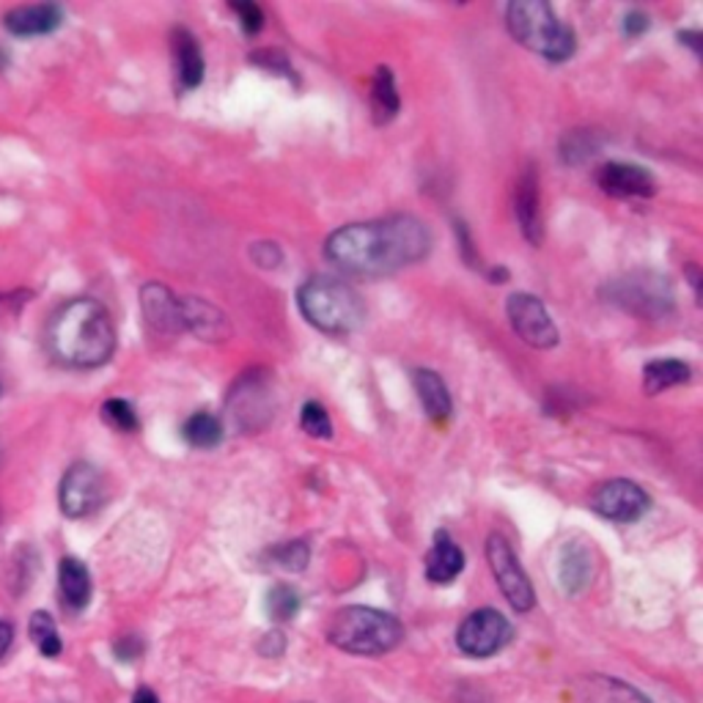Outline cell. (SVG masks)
I'll return each mask as SVG.
<instances>
[{
  "label": "cell",
  "instance_id": "cell-15",
  "mask_svg": "<svg viewBox=\"0 0 703 703\" xmlns=\"http://www.w3.org/2000/svg\"><path fill=\"white\" fill-rule=\"evenodd\" d=\"M61 22H64V11L55 3L14 6L3 14L6 31L14 33V37H44V33H53L55 28H61Z\"/></svg>",
  "mask_w": 703,
  "mask_h": 703
},
{
  "label": "cell",
  "instance_id": "cell-13",
  "mask_svg": "<svg viewBox=\"0 0 703 703\" xmlns=\"http://www.w3.org/2000/svg\"><path fill=\"white\" fill-rule=\"evenodd\" d=\"M597 182L610 198H621V201H630V198H651L657 193L654 176L645 168H640V165L630 163L602 165L597 174Z\"/></svg>",
  "mask_w": 703,
  "mask_h": 703
},
{
  "label": "cell",
  "instance_id": "cell-7",
  "mask_svg": "<svg viewBox=\"0 0 703 703\" xmlns=\"http://www.w3.org/2000/svg\"><path fill=\"white\" fill-rule=\"evenodd\" d=\"M514 638V627L500 610L482 608L473 610L456 630V645L462 654L473 660H487V657L500 654Z\"/></svg>",
  "mask_w": 703,
  "mask_h": 703
},
{
  "label": "cell",
  "instance_id": "cell-16",
  "mask_svg": "<svg viewBox=\"0 0 703 703\" xmlns=\"http://www.w3.org/2000/svg\"><path fill=\"white\" fill-rule=\"evenodd\" d=\"M514 209H517L519 228L523 237L530 245L539 248L545 239V223H541V201H539V179H536V168L530 165L523 176H519L517 196H514Z\"/></svg>",
  "mask_w": 703,
  "mask_h": 703
},
{
  "label": "cell",
  "instance_id": "cell-37",
  "mask_svg": "<svg viewBox=\"0 0 703 703\" xmlns=\"http://www.w3.org/2000/svg\"><path fill=\"white\" fill-rule=\"evenodd\" d=\"M143 651V645H141V640L138 638H122L116 643V654L122 657V660H135V657H138Z\"/></svg>",
  "mask_w": 703,
  "mask_h": 703
},
{
  "label": "cell",
  "instance_id": "cell-11",
  "mask_svg": "<svg viewBox=\"0 0 703 703\" xmlns=\"http://www.w3.org/2000/svg\"><path fill=\"white\" fill-rule=\"evenodd\" d=\"M651 506V497L630 482V478H613L604 482L591 497V508L604 519L613 523H634L643 517Z\"/></svg>",
  "mask_w": 703,
  "mask_h": 703
},
{
  "label": "cell",
  "instance_id": "cell-20",
  "mask_svg": "<svg viewBox=\"0 0 703 703\" xmlns=\"http://www.w3.org/2000/svg\"><path fill=\"white\" fill-rule=\"evenodd\" d=\"M413 385H415V391H418V399H421V404H423V410H426L428 418L437 421V423L451 418V410H454V404H451V393H448V387H445L443 376H440L437 371L415 369L413 371Z\"/></svg>",
  "mask_w": 703,
  "mask_h": 703
},
{
  "label": "cell",
  "instance_id": "cell-31",
  "mask_svg": "<svg viewBox=\"0 0 703 703\" xmlns=\"http://www.w3.org/2000/svg\"><path fill=\"white\" fill-rule=\"evenodd\" d=\"M270 558L281 566V569L302 571L308 566V558H311V550H308L306 541H289V545L272 547Z\"/></svg>",
  "mask_w": 703,
  "mask_h": 703
},
{
  "label": "cell",
  "instance_id": "cell-38",
  "mask_svg": "<svg viewBox=\"0 0 703 703\" xmlns=\"http://www.w3.org/2000/svg\"><path fill=\"white\" fill-rule=\"evenodd\" d=\"M11 640H14V630H11V624L0 621V660H3L6 651H9Z\"/></svg>",
  "mask_w": 703,
  "mask_h": 703
},
{
  "label": "cell",
  "instance_id": "cell-24",
  "mask_svg": "<svg viewBox=\"0 0 703 703\" xmlns=\"http://www.w3.org/2000/svg\"><path fill=\"white\" fill-rule=\"evenodd\" d=\"M182 437L193 448H215V445L223 443V423L211 413H196L182 426Z\"/></svg>",
  "mask_w": 703,
  "mask_h": 703
},
{
  "label": "cell",
  "instance_id": "cell-2",
  "mask_svg": "<svg viewBox=\"0 0 703 703\" xmlns=\"http://www.w3.org/2000/svg\"><path fill=\"white\" fill-rule=\"evenodd\" d=\"M48 347L59 363L72 369L105 365L116 350V330L105 306L91 297L66 302L50 322Z\"/></svg>",
  "mask_w": 703,
  "mask_h": 703
},
{
  "label": "cell",
  "instance_id": "cell-8",
  "mask_svg": "<svg viewBox=\"0 0 703 703\" xmlns=\"http://www.w3.org/2000/svg\"><path fill=\"white\" fill-rule=\"evenodd\" d=\"M487 558L489 566H493V575L500 586L503 597L508 599L517 613H528V610L536 608V591L530 577L525 575L523 566H519L517 556H514L511 545L503 539L500 534H493L487 541Z\"/></svg>",
  "mask_w": 703,
  "mask_h": 703
},
{
  "label": "cell",
  "instance_id": "cell-14",
  "mask_svg": "<svg viewBox=\"0 0 703 703\" xmlns=\"http://www.w3.org/2000/svg\"><path fill=\"white\" fill-rule=\"evenodd\" d=\"M182 319H185V330L196 333L201 341H209V344L231 339V322H228L226 313L201 297L182 300Z\"/></svg>",
  "mask_w": 703,
  "mask_h": 703
},
{
  "label": "cell",
  "instance_id": "cell-10",
  "mask_svg": "<svg viewBox=\"0 0 703 703\" xmlns=\"http://www.w3.org/2000/svg\"><path fill=\"white\" fill-rule=\"evenodd\" d=\"M105 500V482L91 462H74L64 473L59 487L61 511L70 519H83L94 514Z\"/></svg>",
  "mask_w": 703,
  "mask_h": 703
},
{
  "label": "cell",
  "instance_id": "cell-1",
  "mask_svg": "<svg viewBox=\"0 0 703 703\" xmlns=\"http://www.w3.org/2000/svg\"><path fill=\"white\" fill-rule=\"evenodd\" d=\"M432 234L413 215L380 217L339 228L324 242L330 265L352 276H391L428 256Z\"/></svg>",
  "mask_w": 703,
  "mask_h": 703
},
{
  "label": "cell",
  "instance_id": "cell-26",
  "mask_svg": "<svg viewBox=\"0 0 703 703\" xmlns=\"http://www.w3.org/2000/svg\"><path fill=\"white\" fill-rule=\"evenodd\" d=\"M599 152V141L591 130H575V133H566L561 141V159L569 165H580L586 159H591Z\"/></svg>",
  "mask_w": 703,
  "mask_h": 703
},
{
  "label": "cell",
  "instance_id": "cell-33",
  "mask_svg": "<svg viewBox=\"0 0 703 703\" xmlns=\"http://www.w3.org/2000/svg\"><path fill=\"white\" fill-rule=\"evenodd\" d=\"M231 9L239 14V25H242L245 33H259L265 28V11L256 3H231Z\"/></svg>",
  "mask_w": 703,
  "mask_h": 703
},
{
  "label": "cell",
  "instance_id": "cell-6",
  "mask_svg": "<svg viewBox=\"0 0 703 703\" xmlns=\"http://www.w3.org/2000/svg\"><path fill=\"white\" fill-rule=\"evenodd\" d=\"M604 300L613 302L621 311L643 319H662L673 311V289L671 281L660 272H627L604 286Z\"/></svg>",
  "mask_w": 703,
  "mask_h": 703
},
{
  "label": "cell",
  "instance_id": "cell-25",
  "mask_svg": "<svg viewBox=\"0 0 703 703\" xmlns=\"http://www.w3.org/2000/svg\"><path fill=\"white\" fill-rule=\"evenodd\" d=\"M28 634H31V640L37 643V649L42 651L44 657H50V660H55V657L64 651V643H61V634H59V627H55L53 616L44 613V610H37V613L31 616V624H28Z\"/></svg>",
  "mask_w": 703,
  "mask_h": 703
},
{
  "label": "cell",
  "instance_id": "cell-34",
  "mask_svg": "<svg viewBox=\"0 0 703 703\" xmlns=\"http://www.w3.org/2000/svg\"><path fill=\"white\" fill-rule=\"evenodd\" d=\"M256 64H261V70H272L278 74H291L289 59H283L281 53H272V50H265V53H254Z\"/></svg>",
  "mask_w": 703,
  "mask_h": 703
},
{
  "label": "cell",
  "instance_id": "cell-18",
  "mask_svg": "<svg viewBox=\"0 0 703 703\" xmlns=\"http://www.w3.org/2000/svg\"><path fill=\"white\" fill-rule=\"evenodd\" d=\"M174 64L182 91H193L204 83V55L198 39L187 28L174 31Z\"/></svg>",
  "mask_w": 703,
  "mask_h": 703
},
{
  "label": "cell",
  "instance_id": "cell-27",
  "mask_svg": "<svg viewBox=\"0 0 703 703\" xmlns=\"http://www.w3.org/2000/svg\"><path fill=\"white\" fill-rule=\"evenodd\" d=\"M561 580L566 591H580L588 580H591V558L586 552L566 550L561 561Z\"/></svg>",
  "mask_w": 703,
  "mask_h": 703
},
{
  "label": "cell",
  "instance_id": "cell-29",
  "mask_svg": "<svg viewBox=\"0 0 703 703\" xmlns=\"http://www.w3.org/2000/svg\"><path fill=\"white\" fill-rule=\"evenodd\" d=\"M267 610L276 621H291L300 610V597H297L294 588L289 586H276L270 593H267Z\"/></svg>",
  "mask_w": 703,
  "mask_h": 703
},
{
  "label": "cell",
  "instance_id": "cell-23",
  "mask_svg": "<svg viewBox=\"0 0 703 703\" xmlns=\"http://www.w3.org/2000/svg\"><path fill=\"white\" fill-rule=\"evenodd\" d=\"M690 374L693 371L682 360H654V363H649L643 369V387L649 396H657V393L668 391V387L688 382Z\"/></svg>",
  "mask_w": 703,
  "mask_h": 703
},
{
  "label": "cell",
  "instance_id": "cell-39",
  "mask_svg": "<svg viewBox=\"0 0 703 703\" xmlns=\"http://www.w3.org/2000/svg\"><path fill=\"white\" fill-rule=\"evenodd\" d=\"M133 703H159V701H157V695L152 693V690H148V688H141L138 693H135Z\"/></svg>",
  "mask_w": 703,
  "mask_h": 703
},
{
  "label": "cell",
  "instance_id": "cell-21",
  "mask_svg": "<svg viewBox=\"0 0 703 703\" xmlns=\"http://www.w3.org/2000/svg\"><path fill=\"white\" fill-rule=\"evenodd\" d=\"M59 588L61 599H64L66 608L83 610L91 602V575L85 569L83 561L77 558H64L59 566Z\"/></svg>",
  "mask_w": 703,
  "mask_h": 703
},
{
  "label": "cell",
  "instance_id": "cell-5",
  "mask_svg": "<svg viewBox=\"0 0 703 703\" xmlns=\"http://www.w3.org/2000/svg\"><path fill=\"white\" fill-rule=\"evenodd\" d=\"M506 25L523 48L534 50V53L556 61V64L575 55V31L558 20L552 6L545 0H514V3H508Z\"/></svg>",
  "mask_w": 703,
  "mask_h": 703
},
{
  "label": "cell",
  "instance_id": "cell-9",
  "mask_svg": "<svg viewBox=\"0 0 703 703\" xmlns=\"http://www.w3.org/2000/svg\"><path fill=\"white\" fill-rule=\"evenodd\" d=\"M506 313L514 333H517L525 344L536 347V350H552V347L558 344V328L539 297L517 291V294H511L506 300Z\"/></svg>",
  "mask_w": 703,
  "mask_h": 703
},
{
  "label": "cell",
  "instance_id": "cell-28",
  "mask_svg": "<svg viewBox=\"0 0 703 703\" xmlns=\"http://www.w3.org/2000/svg\"><path fill=\"white\" fill-rule=\"evenodd\" d=\"M300 426L302 432L311 434L317 440H333V423H330L328 410L317 402H308L302 404V413H300Z\"/></svg>",
  "mask_w": 703,
  "mask_h": 703
},
{
  "label": "cell",
  "instance_id": "cell-22",
  "mask_svg": "<svg viewBox=\"0 0 703 703\" xmlns=\"http://www.w3.org/2000/svg\"><path fill=\"white\" fill-rule=\"evenodd\" d=\"M399 91H396V77L387 66H380L374 74V85H371V116L376 124H387L391 118L399 116Z\"/></svg>",
  "mask_w": 703,
  "mask_h": 703
},
{
  "label": "cell",
  "instance_id": "cell-17",
  "mask_svg": "<svg viewBox=\"0 0 703 703\" xmlns=\"http://www.w3.org/2000/svg\"><path fill=\"white\" fill-rule=\"evenodd\" d=\"M465 569V552L462 547L451 539L448 530H437L434 534V545L426 556V577L437 586L454 582L459 571Z\"/></svg>",
  "mask_w": 703,
  "mask_h": 703
},
{
  "label": "cell",
  "instance_id": "cell-3",
  "mask_svg": "<svg viewBox=\"0 0 703 703\" xmlns=\"http://www.w3.org/2000/svg\"><path fill=\"white\" fill-rule=\"evenodd\" d=\"M297 306L308 324L322 333H352L363 324L365 302L350 283L330 276H313L297 291Z\"/></svg>",
  "mask_w": 703,
  "mask_h": 703
},
{
  "label": "cell",
  "instance_id": "cell-30",
  "mask_svg": "<svg viewBox=\"0 0 703 703\" xmlns=\"http://www.w3.org/2000/svg\"><path fill=\"white\" fill-rule=\"evenodd\" d=\"M102 418L118 432H138V415H135L133 404L124 402V399H111V402L102 404Z\"/></svg>",
  "mask_w": 703,
  "mask_h": 703
},
{
  "label": "cell",
  "instance_id": "cell-35",
  "mask_svg": "<svg viewBox=\"0 0 703 703\" xmlns=\"http://www.w3.org/2000/svg\"><path fill=\"white\" fill-rule=\"evenodd\" d=\"M259 651L265 657H272V660H278V657H281L283 651H286V638H283L281 632L265 634V638H261V643H259Z\"/></svg>",
  "mask_w": 703,
  "mask_h": 703
},
{
  "label": "cell",
  "instance_id": "cell-19",
  "mask_svg": "<svg viewBox=\"0 0 703 703\" xmlns=\"http://www.w3.org/2000/svg\"><path fill=\"white\" fill-rule=\"evenodd\" d=\"M577 695L582 703H651L640 690L621 679L586 676L577 682Z\"/></svg>",
  "mask_w": 703,
  "mask_h": 703
},
{
  "label": "cell",
  "instance_id": "cell-4",
  "mask_svg": "<svg viewBox=\"0 0 703 703\" xmlns=\"http://www.w3.org/2000/svg\"><path fill=\"white\" fill-rule=\"evenodd\" d=\"M328 640L347 654L380 657L396 649L404 640V627L385 610L352 604L339 610L328 627Z\"/></svg>",
  "mask_w": 703,
  "mask_h": 703
},
{
  "label": "cell",
  "instance_id": "cell-32",
  "mask_svg": "<svg viewBox=\"0 0 703 703\" xmlns=\"http://www.w3.org/2000/svg\"><path fill=\"white\" fill-rule=\"evenodd\" d=\"M250 259L259 267H265V270H276L283 261V250L276 242H270V239H261V242H256L250 248Z\"/></svg>",
  "mask_w": 703,
  "mask_h": 703
},
{
  "label": "cell",
  "instance_id": "cell-12",
  "mask_svg": "<svg viewBox=\"0 0 703 703\" xmlns=\"http://www.w3.org/2000/svg\"><path fill=\"white\" fill-rule=\"evenodd\" d=\"M143 319L152 330L163 335H179L185 330L182 319V300H176L174 291L163 283H146L141 289Z\"/></svg>",
  "mask_w": 703,
  "mask_h": 703
},
{
  "label": "cell",
  "instance_id": "cell-36",
  "mask_svg": "<svg viewBox=\"0 0 703 703\" xmlns=\"http://www.w3.org/2000/svg\"><path fill=\"white\" fill-rule=\"evenodd\" d=\"M645 28H649V17H645L643 11H630V14L624 17L627 37H638V33H643Z\"/></svg>",
  "mask_w": 703,
  "mask_h": 703
}]
</instances>
